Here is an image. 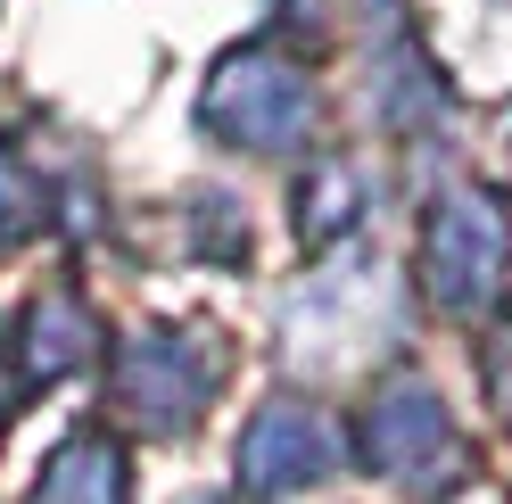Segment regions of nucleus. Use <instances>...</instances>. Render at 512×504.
Wrapping results in <instances>:
<instances>
[{
	"label": "nucleus",
	"instance_id": "f03ea898",
	"mask_svg": "<svg viewBox=\"0 0 512 504\" xmlns=\"http://www.w3.org/2000/svg\"><path fill=\"white\" fill-rule=\"evenodd\" d=\"M422 265H430V298L446 314H488L512 281V215L488 182L446 191L422 224Z\"/></svg>",
	"mask_w": 512,
	"mask_h": 504
},
{
	"label": "nucleus",
	"instance_id": "6e6552de",
	"mask_svg": "<svg viewBox=\"0 0 512 504\" xmlns=\"http://www.w3.org/2000/svg\"><path fill=\"white\" fill-rule=\"evenodd\" d=\"M356 207H364V182L347 157H331V166H314V182H298V232L306 240H339L356 224Z\"/></svg>",
	"mask_w": 512,
	"mask_h": 504
},
{
	"label": "nucleus",
	"instance_id": "20e7f679",
	"mask_svg": "<svg viewBox=\"0 0 512 504\" xmlns=\"http://www.w3.org/2000/svg\"><path fill=\"white\" fill-rule=\"evenodd\" d=\"M356 438H364V463L380 471V480H397V488H413V496H430V488H455V480H463L455 414H446L438 389H422V381H389V389H372Z\"/></svg>",
	"mask_w": 512,
	"mask_h": 504
},
{
	"label": "nucleus",
	"instance_id": "0eeeda50",
	"mask_svg": "<svg viewBox=\"0 0 512 504\" xmlns=\"http://www.w3.org/2000/svg\"><path fill=\"white\" fill-rule=\"evenodd\" d=\"M100 356V331H91V314L67 298V290H50L34 298V314H25V339H17V364H25V381H67L75 364Z\"/></svg>",
	"mask_w": 512,
	"mask_h": 504
},
{
	"label": "nucleus",
	"instance_id": "39448f33",
	"mask_svg": "<svg viewBox=\"0 0 512 504\" xmlns=\"http://www.w3.org/2000/svg\"><path fill=\"white\" fill-rule=\"evenodd\" d=\"M331 471H339V438L306 397L256 405V422L240 430V488L248 496H298V488H323Z\"/></svg>",
	"mask_w": 512,
	"mask_h": 504
},
{
	"label": "nucleus",
	"instance_id": "f257e3e1",
	"mask_svg": "<svg viewBox=\"0 0 512 504\" xmlns=\"http://www.w3.org/2000/svg\"><path fill=\"white\" fill-rule=\"evenodd\" d=\"M207 133L215 141H232L248 157H290L306 133H314V83L290 50H265V42H248L232 50L223 67L207 75Z\"/></svg>",
	"mask_w": 512,
	"mask_h": 504
},
{
	"label": "nucleus",
	"instance_id": "7ed1b4c3",
	"mask_svg": "<svg viewBox=\"0 0 512 504\" xmlns=\"http://www.w3.org/2000/svg\"><path fill=\"white\" fill-rule=\"evenodd\" d=\"M116 405L133 414L149 438L199 430V414L215 405V356L207 339H190L174 323H149L116 348Z\"/></svg>",
	"mask_w": 512,
	"mask_h": 504
},
{
	"label": "nucleus",
	"instance_id": "423d86ee",
	"mask_svg": "<svg viewBox=\"0 0 512 504\" xmlns=\"http://www.w3.org/2000/svg\"><path fill=\"white\" fill-rule=\"evenodd\" d=\"M34 504H133V463H124L116 438L83 430V438H67V447L50 455Z\"/></svg>",
	"mask_w": 512,
	"mask_h": 504
}]
</instances>
